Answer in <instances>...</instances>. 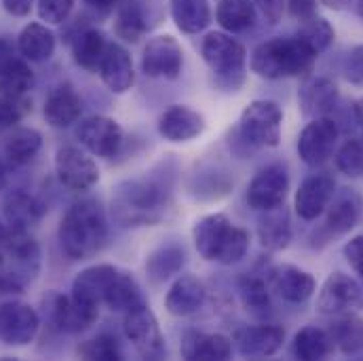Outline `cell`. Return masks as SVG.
I'll return each instance as SVG.
<instances>
[{
	"instance_id": "cell-1",
	"label": "cell",
	"mask_w": 363,
	"mask_h": 361,
	"mask_svg": "<svg viewBox=\"0 0 363 361\" xmlns=\"http://www.w3.org/2000/svg\"><path fill=\"white\" fill-rule=\"evenodd\" d=\"M169 188L152 178L125 180L112 188L110 213L123 228L155 226L169 209Z\"/></svg>"
},
{
	"instance_id": "cell-2",
	"label": "cell",
	"mask_w": 363,
	"mask_h": 361,
	"mask_svg": "<svg viewBox=\"0 0 363 361\" xmlns=\"http://www.w3.org/2000/svg\"><path fill=\"white\" fill-rule=\"evenodd\" d=\"M60 243L68 258L87 260L99 254L108 241L106 213L97 201L85 199L74 203L60 222Z\"/></svg>"
},
{
	"instance_id": "cell-3",
	"label": "cell",
	"mask_w": 363,
	"mask_h": 361,
	"mask_svg": "<svg viewBox=\"0 0 363 361\" xmlns=\"http://www.w3.org/2000/svg\"><path fill=\"white\" fill-rule=\"evenodd\" d=\"M319 53L308 47L298 34L296 36H274L258 45L252 53V72L269 79H296V77H308L317 62Z\"/></svg>"
},
{
	"instance_id": "cell-4",
	"label": "cell",
	"mask_w": 363,
	"mask_h": 361,
	"mask_svg": "<svg viewBox=\"0 0 363 361\" xmlns=\"http://www.w3.org/2000/svg\"><path fill=\"white\" fill-rule=\"evenodd\" d=\"M192 241L201 258L218 265H237L250 252V233L224 213H209L194 222Z\"/></svg>"
},
{
	"instance_id": "cell-5",
	"label": "cell",
	"mask_w": 363,
	"mask_h": 361,
	"mask_svg": "<svg viewBox=\"0 0 363 361\" xmlns=\"http://www.w3.org/2000/svg\"><path fill=\"white\" fill-rule=\"evenodd\" d=\"M281 106L271 99H256L241 112L239 125L230 133V148L241 157L258 148H274L281 142Z\"/></svg>"
},
{
	"instance_id": "cell-6",
	"label": "cell",
	"mask_w": 363,
	"mask_h": 361,
	"mask_svg": "<svg viewBox=\"0 0 363 361\" xmlns=\"http://www.w3.org/2000/svg\"><path fill=\"white\" fill-rule=\"evenodd\" d=\"M201 53L205 64L211 68L220 89L239 91L243 87L247 51L237 38L224 32H211L203 38Z\"/></svg>"
},
{
	"instance_id": "cell-7",
	"label": "cell",
	"mask_w": 363,
	"mask_h": 361,
	"mask_svg": "<svg viewBox=\"0 0 363 361\" xmlns=\"http://www.w3.org/2000/svg\"><path fill=\"white\" fill-rule=\"evenodd\" d=\"M125 334L133 349L144 360H163L165 357V338L155 313L142 302L135 309L127 311L125 317Z\"/></svg>"
},
{
	"instance_id": "cell-8",
	"label": "cell",
	"mask_w": 363,
	"mask_h": 361,
	"mask_svg": "<svg viewBox=\"0 0 363 361\" xmlns=\"http://www.w3.org/2000/svg\"><path fill=\"white\" fill-rule=\"evenodd\" d=\"M45 311L49 321L66 334H81L89 330L99 317V306L79 300L77 296L51 291L45 298Z\"/></svg>"
},
{
	"instance_id": "cell-9",
	"label": "cell",
	"mask_w": 363,
	"mask_h": 361,
	"mask_svg": "<svg viewBox=\"0 0 363 361\" xmlns=\"http://www.w3.org/2000/svg\"><path fill=\"white\" fill-rule=\"evenodd\" d=\"M363 306V289L362 285L347 272H332L317 296V311L323 315H347L355 313Z\"/></svg>"
},
{
	"instance_id": "cell-10",
	"label": "cell",
	"mask_w": 363,
	"mask_h": 361,
	"mask_svg": "<svg viewBox=\"0 0 363 361\" xmlns=\"http://www.w3.org/2000/svg\"><path fill=\"white\" fill-rule=\"evenodd\" d=\"M338 125L330 116L313 118L298 135V157L308 167H319L334 155L338 144Z\"/></svg>"
},
{
	"instance_id": "cell-11",
	"label": "cell",
	"mask_w": 363,
	"mask_h": 361,
	"mask_svg": "<svg viewBox=\"0 0 363 361\" xmlns=\"http://www.w3.org/2000/svg\"><path fill=\"white\" fill-rule=\"evenodd\" d=\"M40 328L38 313L19 300H6L0 304V343L9 347L30 345Z\"/></svg>"
},
{
	"instance_id": "cell-12",
	"label": "cell",
	"mask_w": 363,
	"mask_h": 361,
	"mask_svg": "<svg viewBox=\"0 0 363 361\" xmlns=\"http://www.w3.org/2000/svg\"><path fill=\"white\" fill-rule=\"evenodd\" d=\"M363 201L359 192L351 190V188H342L340 192L336 190L334 199L328 205V213L325 220L319 228V237L323 243L334 241L336 237H342L347 233H351L362 218Z\"/></svg>"
},
{
	"instance_id": "cell-13",
	"label": "cell",
	"mask_w": 363,
	"mask_h": 361,
	"mask_svg": "<svg viewBox=\"0 0 363 361\" xmlns=\"http://www.w3.org/2000/svg\"><path fill=\"white\" fill-rule=\"evenodd\" d=\"M184 68V51L174 36H155L142 53V72L150 79L176 81Z\"/></svg>"
},
{
	"instance_id": "cell-14",
	"label": "cell",
	"mask_w": 363,
	"mask_h": 361,
	"mask_svg": "<svg viewBox=\"0 0 363 361\" xmlns=\"http://www.w3.org/2000/svg\"><path fill=\"white\" fill-rule=\"evenodd\" d=\"M55 174L68 190L85 192L99 182L97 163L77 146H62L55 152Z\"/></svg>"
},
{
	"instance_id": "cell-15",
	"label": "cell",
	"mask_w": 363,
	"mask_h": 361,
	"mask_svg": "<svg viewBox=\"0 0 363 361\" xmlns=\"http://www.w3.org/2000/svg\"><path fill=\"white\" fill-rule=\"evenodd\" d=\"M289 190V176L283 165H269L262 172L254 176V180L247 186V205L256 211L274 209L279 205H285Z\"/></svg>"
},
{
	"instance_id": "cell-16",
	"label": "cell",
	"mask_w": 363,
	"mask_h": 361,
	"mask_svg": "<svg viewBox=\"0 0 363 361\" xmlns=\"http://www.w3.org/2000/svg\"><path fill=\"white\" fill-rule=\"evenodd\" d=\"M77 138L81 140V144L89 150L93 157H101V159L114 157L123 146L121 125L114 118L99 116V114L85 118L79 125Z\"/></svg>"
},
{
	"instance_id": "cell-17",
	"label": "cell",
	"mask_w": 363,
	"mask_h": 361,
	"mask_svg": "<svg viewBox=\"0 0 363 361\" xmlns=\"http://www.w3.org/2000/svg\"><path fill=\"white\" fill-rule=\"evenodd\" d=\"M334 194L336 180L330 174H313L298 186L294 196V209L304 222H313L325 213Z\"/></svg>"
},
{
	"instance_id": "cell-18",
	"label": "cell",
	"mask_w": 363,
	"mask_h": 361,
	"mask_svg": "<svg viewBox=\"0 0 363 361\" xmlns=\"http://www.w3.org/2000/svg\"><path fill=\"white\" fill-rule=\"evenodd\" d=\"M269 287L289 304H304L317 289V281L308 271L294 265L272 267L267 274Z\"/></svg>"
},
{
	"instance_id": "cell-19",
	"label": "cell",
	"mask_w": 363,
	"mask_h": 361,
	"mask_svg": "<svg viewBox=\"0 0 363 361\" xmlns=\"http://www.w3.org/2000/svg\"><path fill=\"white\" fill-rule=\"evenodd\" d=\"M285 340V330L281 326L260 323L247 326L235 334V347L243 357H272Z\"/></svg>"
},
{
	"instance_id": "cell-20",
	"label": "cell",
	"mask_w": 363,
	"mask_h": 361,
	"mask_svg": "<svg viewBox=\"0 0 363 361\" xmlns=\"http://www.w3.org/2000/svg\"><path fill=\"white\" fill-rule=\"evenodd\" d=\"M338 97H340L338 85L328 77H304L298 91L300 110L308 118L328 116L336 108Z\"/></svg>"
},
{
	"instance_id": "cell-21",
	"label": "cell",
	"mask_w": 363,
	"mask_h": 361,
	"mask_svg": "<svg viewBox=\"0 0 363 361\" xmlns=\"http://www.w3.org/2000/svg\"><path fill=\"white\" fill-rule=\"evenodd\" d=\"M205 127H207L205 116L188 106H182V104L167 108L159 118L161 138H165L167 142H174V144L190 142V140L199 138L205 131Z\"/></svg>"
},
{
	"instance_id": "cell-22",
	"label": "cell",
	"mask_w": 363,
	"mask_h": 361,
	"mask_svg": "<svg viewBox=\"0 0 363 361\" xmlns=\"http://www.w3.org/2000/svg\"><path fill=\"white\" fill-rule=\"evenodd\" d=\"M104 85L112 93H127L135 83V72H133V60L125 47L118 43H108L106 53L99 62L97 68Z\"/></svg>"
},
{
	"instance_id": "cell-23",
	"label": "cell",
	"mask_w": 363,
	"mask_h": 361,
	"mask_svg": "<svg viewBox=\"0 0 363 361\" xmlns=\"http://www.w3.org/2000/svg\"><path fill=\"white\" fill-rule=\"evenodd\" d=\"M118 267L114 265H93L89 269L81 271L74 281H72V296H77L79 300L83 302H89V304H104L116 274H118Z\"/></svg>"
},
{
	"instance_id": "cell-24",
	"label": "cell",
	"mask_w": 363,
	"mask_h": 361,
	"mask_svg": "<svg viewBox=\"0 0 363 361\" xmlns=\"http://www.w3.org/2000/svg\"><path fill=\"white\" fill-rule=\"evenodd\" d=\"M180 353L184 360H228L233 355V340L224 334H205V332L188 330L182 336Z\"/></svg>"
},
{
	"instance_id": "cell-25",
	"label": "cell",
	"mask_w": 363,
	"mask_h": 361,
	"mask_svg": "<svg viewBox=\"0 0 363 361\" xmlns=\"http://www.w3.org/2000/svg\"><path fill=\"white\" fill-rule=\"evenodd\" d=\"M45 216V205L26 190H11L2 201V218L11 228L30 231Z\"/></svg>"
},
{
	"instance_id": "cell-26",
	"label": "cell",
	"mask_w": 363,
	"mask_h": 361,
	"mask_svg": "<svg viewBox=\"0 0 363 361\" xmlns=\"http://www.w3.org/2000/svg\"><path fill=\"white\" fill-rule=\"evenodd\" d=\"M205 285L194 274H180L165 296V309L174 317H188L205 302Z\"/></svg>"
},
{
	"instance_id": "cell-27",
	"label": "cell",
	"mask_w": 363,
	"mask_h": 361,
	"mask_svg": "<svg viewBox=\"0 0 363 361\" xmlns=\"http://www.w3.org/2000/svg\"><path fill=\"white\" fill-rule=\"evenodd\" d=\"M83 114V99L70 85H60L45 101V118L51 127L66 129Z\"/></svg>"
},
{
	"instance_id": "cell-28",
	"label": "cell",
	"mask_w": 363,
	"mask_h": 361,
	"mask_svg": "<svg viewBox=\"0 0 363 361\" xmlns=\"http://www.w3.org/2000/svg\"><path fill=\"white\" fill-rule=\"evenodd\" d=\"M150 15L140 0H116L114 32L125 43H138L150 30Z\"/></svg>"
},
{
	"instance_id": "cell-29",
	"label": "cell",
	"mask_w": 363,
	"mask_h": 361,
	"mask_svg": "<svg viewBox=\"0 0 363 361\" xmlns=\"http://www.w3.org/2000/svg\"><path fill=\"white\" fill-rule=\"evenodd\" d=\"M258 239L262 248L271 252H281L289 245L291 224H289V211L285 209V205L262 211V218L258 220Z\"/></svg>"
},
{
	"instance_id": "cell-30",
	"label": "cell",
	"mask_w": 363,
	"mask_h": 361,
	"mask_svg": "<svg viewBox=\"0 0 363 361\" xmlns=\"http://www.w3.org/2000/svg\"><path fill=\"white\" fill-rule=\"evenodd\" d=\"M17 51L28 62H47L55 53V34L45 23H28L17 36Z\"/></svg>"
},
{
	"instance_id": "cell-31",
	"label": "cell",
	"mask_w": 363,
	"mask_h": 361,
	"mask_svg": "<svg viewBox=\"0 0 363 361\" xmlns=\"http://www.w3.org/2000/svg\"><path fill=\"white\" fill-rule=\"evenodd\" d=\"M334 340L328 330L317 326H306L294 336L291 351L298 360L302 361H319L328 360L334 353Z\"/></svg>"
},
{
	"instance_id": "cell-32",
	"label": "cell",
	"mask_w": 363,
	"mask_h": 361,
	"mask_svg": "<svg viewBox=\"0 0 363 361\" xmlns=\"http://www.w3.org/2000/svg\"><path fill=\"white\" fill-rule=\"evenodd\" d=\"M43 148V135L32 127H19L4 138L2 152L15 167L30 163Z\"/></svg>"
},
{
	"instance_id": "cell-33",
	"label": "cell",
	"mask_w": 363,
	"mask_h": 361,
	"mask_svg": "<svg viewBox=\"0 0 363 361\" xmlns=\"http://www.w3.org/2000/svg\"><path fill=\"white\" fill-rule=\"evenodd\" d=\"M169 13L184 34H199L211 23V9L207 0H169Z\"/></svg>"
},
{
	"instance_id": "cell-34",
	"label": "cell",
	"mask_w": 363,
	"mask_h": 361,
	"mask_svg": "<svg viewBox=\"0 0 363 361\" xmlns=\"http://www.w3.org/2000/svg\"><path fill=\"white\" fill-rule=\"evenodd\" d=\"M328 332L342 355H357L363 351V319L355 313L338 315Z\"/></svg>"
},
{
	"instance_id": "cell-35",
	"label": "cell",
	"mask_w": 363,
	"mask_h": 361,
	"mask_svg": "<svg viewBox=\"0 0 363 361\" xmlns=\"http://www.w3.org/2000/svg\"><path fill=\"white\" fill-rule=\"evenodd\" d=\"M106 47H108V43L97 28H83L72 40L74 62L89 72H97L99 62L106 53Z\"/></svg>"
},
{
	"instance_id": "cell-36",
	"label": "cell",
	"mask_w": 363,
	"mask_h": 361,
	"mask_svg": "<svg viewBox=\"0 0 363 361\" xmlns=\"http://www.w3.org/2000/svg\"><path fill=\"white\" fill-rule=\"evenodd\" d=\"M216 21L230 34L245 32L256 23V6L252 0H220Z\"/></svg>"
},
{
	"instance_id": "cell-37",
	"label": "cell",
	"mask_w": 363,
	"mask_h": 361,
	"mask_svg": "<svg viewBox=\"0 0 363 361\" xmlns=\"http://www.w3.org/2000/svg\"><path fill=\"white\" fill-rule=\"evenodd\" d=\"M184 267V250L180 245H161L146 260V272L152 283H163L178 274Z\"/></svg>"
},
{
	"instance_id": "cell-38",
	"label": "cell",
	"mask_w": 363,
	"mask_h": 361,
	"mask_svg": "<svg viewBox=\"0 0 363 361\" xmlns=\"http://www.w3.org/2000/svg\"><path fill=\"white\" fill-rule=\"evenodd\" d=\"M104 304L118 313H127V311L135 309L138 304H142V291H140L138 281L129 272L118 271Z\"/></svg>"
},
{
	"instance_id": "cell-39",
	"label": "cell",
	"mask_w": 363,
	"mask_h": 361,
	"mask_svg": "<svg viewBox=\"0 0 363 361\" xmlns=\"http://www.w3.org/2000/svg\"><path fill=\"white\" fill-rule=\"evenodd\" d=\"M239 296H241V302L247 309V313H252L256 317H267L271 313L272 302L269 281L247 274L239 281Z\"/></svg>"
},
{
	"instance_id": "cell-40",
	"label": "cell",
	"mask_w": 363,
	"mask_h": 361,
	"mask_svg": "<svg viewBox=\"0 0 363 361\" xmlns=\"http://www.w3.org/2000/svg\"><path fill=\"white\" fill-rule=\"evenodd\" d=\"M34 87V72L28 66V60L15 57L0 70V95L23 97Z\"/></svg>"
},
{
	"instance_id": "cell-41",
	"label": "cell",
	"mask_w": 363,
	"mask_h": 361,
	"mask_svg": "<svg viewBox=\"0 0 363 361\" xmlns=\"http://www.w3.org/2000/svg\"><path fill=\"white\" fill-rule=\"evenodd\" d=\"M298 36H300L308 47H313V49L321 55V53H325V51L332 47L336 32H334L332 23H330L325 17L315 15V17L302 21V26H300V30H298Z\"/></svg>"
},
{
	"instance_id": "cell-42",
	"label": "cell",
	"mask_w": 363,
	"mask_h": 361,
	"mask_svg": "<svg viewBox=\"0 0 363 361\" xmlns=\"http://www.w3.org/2000/svg\"><path fill=\"white\" fill-rule=\"evenodd\" d=\"M334 161H336V170H338L340 174H345L347 178H353V180L363 178L362 140H347V142L338 148Z\"/></svg>"
},
{
	"instance_id": "cell-43",
	"label": "cell",
	"mask_w": 363,
	"mask_h": 361,
	"mask_svg": "<svg viewBox=\"0 0 363 361\" xmlns=\"http://www.w3.org/2000/svg\"><path fill=\"white\" fill-rule=\"evenodd\" d=\"M79 355L85 360H99V361H116L123 357L118 343L110 334H99L93 340H87L79 347Z\"/></svg>"
},
{
	"instance_id": "cell-44",
	"label": "cell",
	"mask_w": 363,
	"mask_h": 361,
	"mask_svg": "<svg viewBox=\"0 0 363 361\" xmlns=\"http://www.w3.org/2000/svg\"><path fill=\"white\" fill-rule=\"evenodd\" d=\"M30 110H32V106L26 97L0 95V129L15 127Z\"/></svg>"
},
{
	"instance_id": "cell-45",
	"label": "cell",
	"mask_w": 363,
	"mask_h": 361,
	"mask_svg": "<svg viewBox=\"0 0 363 361\" xmlns=\"http://www.w3.org/2000/svg\"><path fill=\"white\" fill-rule=\"evenodd\" d=\"M74 9V0H38V17L51 26H62Z\"/></svg>"
},
{
	"instance_id": "cell-46",
	"label": "cell",
	"mask_w": 363,
	"mask_h": 361,
	"mask_svg": "<svg viewBox=\"0 0 363 361\" xmlns=\"http://www.w3.org/2000/svg\"><path fill=\"white\" fill-rule=\"evenodd\" d=\"M345 77L349 83L363 87V45H357L349 51L345 60Z\"/></svg>"
},
{
	"instance_id": "cell-47",
	"label": "cell",
	"mask_w": 363,
	"mask_h": 361,
	"mask_svg": "<svg viewBox=\"0 0 363 361\" xmlns=\"http://www.w3.org/2000/svg\"><path fill=\"white\" fill-rule=\"evenodd\" d=\"M342 254L349 262V267L357 272L359 277H363V235L357 237H351L345 248H342Z\"/></svg>"
},
{
	"instance_id": "cell-48",
	"label": "cell",
	"mask_w": 363,
	"mask_h": 361,
	"mask_svg": "<svg viewBox=\"0 0 363 361\" xmlns=\"http://www.w3.org/2000/svg\"><path fill=\"white\" fill-rule=\"evenodd\" d=\"M254 6L262 13V17L269 23H279L285 13V0H252Z\"/></svg>"
},
{
	"instance_id": "cell-49",
	"label": "cell",
	"mask_w": 363,
	"mask_h": 361,
	"mask_svg": "<svg viewBox=\"0 0 363 361\" xmlns=\"http://www.w3.org/2000/svg\"><path fill=\"white\" fill-rule=\"evenodd\" d=\"M287 11L294 19H298L302 23L317 15V0H289Z\"/></svg>"
},
{
	"instance_id": "cell-50",
	"label": "cell",
	"mask_w": 363,
	"mask_h": 361,
	"mask_svg": "<svg viewBox=\"0 0 363 361\" xmlns=\"http://www.w3.org/2000/svg\"><path fill=\"white\" fill-rule=\"evenodd\" d=\"M34 0H2V9L13 17H26L32 11Z\"/></svg>"
},
{
	"instance_id": "cell-51",
	"label": "cell",
	"mask_w": 363,
	"mask_h": 361,
	"mask_svg": "<svg viewBox=\"0 0 363 361\" xmlns=\"http://www.w3.org/2000/svg\"><path fill=\"white\" fill-rule=\"evenodd\" d=\"M15 57H17V55H15L13 43L6 40V38H0V70H2L9 62H13Z\"/></svg>"
},
{
	"instance_id": "cell-52",
	"label": "cell",
	"mask_w": 363,
	"mask_h": 361,
	"mask_svg": "<svg viewBox=\"0 0 363 361\" xmlns=\"http://www.w3.org/2000/svg\"><path fill=\"white\" fill-rule=\"evenodd\" d=\"M83 2L93 6V9H97V11H101V13H108L110 9L116 6V0H83Z\"/></svg>"
},
{
	"instance_id": "cell-53",
	"label": "cell",
	"mask_w": 363,
	"mask_h": 361,
	"mask_svg": "<svg viewBox=\"0 0 363 361\" xmlns=\"http://www.w3.org/2000/svg\"><path fill=\"white\" fill-rule=\"evenodd\" d=\"M353 116H355L357 125L362 127V131H363V97H359V99L353 104Z\"/></svg>"
},
{
	"instance_id": "cell-54",
	"label": "cell",
	"mask_w": 363,
	"mask_h": 361,
	"mask_svg": "<svg viewBox=\"0 0 363 361\" xmlns=\"http://www.w3.org/2000/svg\"><path fill=\"white\" fill-rule=\"evenodd\" d=\"M321 2L330 9H342L347 4V0H321Z\"/></svg>"
},
{
	"instance_id": "cell-55",
	"label": "cell",
	"mask_w": 363,
	"mask_h": 361,
	"mask_svg": "<svg viewBox=\"0 0 363 361\" xmlns=\"http://www.w3.org/2000/svg\"><path fill=\"white\" fill-rule=\"evenodd\" d=\"M6 188V172H4V165L0 163V190Z\"/></svg>"
},
{
	"instance_id": "cell-56",
	"label": "cell",
	"mask_w": 363,
	"mask_h": 361,
	"mask_svg": "<svg viewBox=\"0 0 363 361\" xmlns=\"http://www.w3.org/2000/svg\"><path fill=\"white\" fill-rule=\"evenodd\" d=\"M6 260H9V258H6V252H4V248L0 245V271H2V267L6 265Z\"/></svg>"
},
{
	"instance_id": "cell-57",
	"label": "cell",
	"mask_w": 363,
	"mask_h": 361,
	"mask_svg": "<svg viewBox=\"0 0 363 361\" xmlns=\"http://www.w3.org/2000/svg\"><path fill=\"white\" fill-rule=\"evenodd\" d=\"M355 13L363 19V0H355Z\"/></svg>"
}]
</instances>
